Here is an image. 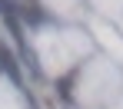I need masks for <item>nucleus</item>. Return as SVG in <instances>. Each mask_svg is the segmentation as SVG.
<instances>
[{
  "mask_svg": "<svg viewBox=\"0 0 123 109\" xmlns=\"http://www.w3.org/2000/svg\"><path fill=\"white\" fill-rule=\"evenodd\" d=\"M0 69H3L13 83H20V69H17V63H13V53L3 50V46H0Z\"/></svg>",
  "mask_w": 123,
  "mask_h": 109,
  "instance_id": "nucleus-1",
  "label": "nucleus"
}]
</instances>
